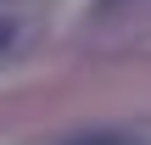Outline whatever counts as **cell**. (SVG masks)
<instances>
[{"label":"cell","mask_w":151,"mask_h":145,"mask_svg":"<svg viewBox=\"0 0 151 145\" xmlns=\"http://www.w3.org/2000/svg\"><path fill=\"white\" fill-rule=\"evenodd\" d=\"M67 145H146V140H134V134H78Z\"/></svg>","instance_id":"1"},{"label":"cell","mask_w":151,"mask_h":145,"mask_svg":"<svg viewBox=\"0 0 151 145\" xmlns=\"http://www.w3.org/2000/svg\"><path fill=\"white\" fill-rule=\"evenodd\" d=\"M0 39H6V28H0Z\"/></svg>","instance_id":"2"}]
</instances>
